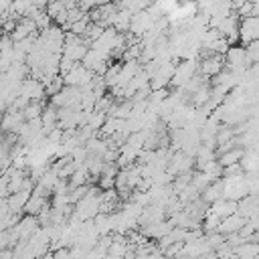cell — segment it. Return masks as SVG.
<instances>
[{"instance_id":"6da1fadb","label":"cell","mask_w":259,"mask_h":259,"mask_svg":"<svg viewBox=\"0 0 259 259\" xmlns=\"http://www.w3.org/2000/svg\"><path fill=\"white\" fill-rule=\"evenodd\" d=\"M91 79H93V73H91L87 67H83L81 61L75 63V65L63 75V83H65V85H71V87H83V85H87Z\"/></svg>"},{"instance_id":"7a4b0ae2","label":"cell","mask_w":259,"mask_h":259,"mask_svg":"<svg viewBox=\"0 0 259 259\" xmlns=\"http://www.w3.org/2000/svg\"><path fill=\"white\" fill-rule=\"evenodd\" d=\"M196 69H198V61L196 59H184L178 67H174V75L170 79V85L182 87L190 77L196 75Z\"/></svg>"},{"instance_id":"3957f363","label":"cell","mask_w":259,"mask_h":259,"mask_svg":"<svg viewBox=\"0 0 259 259\" xmlns=\"http://www.w3.org/2000/svg\"><path fill=\"white\" fill-rule=\"evenodd\" d=\"M158 18L146 8V10H140V12H134L132 14V20H130V32H134V34H138V36H142L154 22H156Z\"/></svg>"},{"instance_id":"277c9868","label":"cell","mask_w":259,"mask_h":259,"mask_svg":"<svg viewBox=\"0 0 259 259\" xmlns=\"http://www.w3.org/2000/svg\"><path fill=\"white\" fill-rule=\"evenodd\" d=\"M237 36L241 38L243 47L251 40H257L259 36V18L257 16H245L241 22H239V28H237Z\"/></svg>"},{"instance_id":"5b68a950","label":"cell","mask_w":259,"mask_h":259,"mask_svg":"<svg viewBox=\"0 0 259 259\" xmlns=\"http://www.w3.org/2000/svg\"><path fill=\"white\" fill-rule=\"evenodd\" d=\"M223 61H227L229 71H239V69L249 67V61H247V55H245V47H229L225 51V55H223Z\"/></svg>"},{"instance_id":"8992f818","label":"cell","mask_w":259,"mask_h":259,"mask_svg":"<svg viewBox=\"0 0 259 259\" xmlns=\"http://www.w3.org/2000/svg\"><path fill=\"white\" fill-rule=\"evenodd\" d=\"M245 217H241V214H237V212H233V214H229V217H225V219H221V223H219V227H217V233H221V235H231V233H237L243 225H245Z\"/></svg>"},{"instance_id":"52a82bcc","label":"cell","mask_w":259,"mask_h":259,"mask_svg":"<svg viewBox=\"0 0 259 259\" xmlns=\"http://www.w3.org/2000/svg\"><path fill=\"white\" fill-rule=\"evenodd\" d=\"M223 55H214V53H210L202 63H198V67H200V73L204 75V77H212V75H217L221 69H223Z\"/></svg>"},{"instance_id":"ba28073f","label":"cell","mask_w":259,"mask_h":259,"mask_svg":"<svg viewBox=\"0 0 259 259\" xmlns=\"http://www.w3.org/2000/svg\"><path fill=\"white\" fill-rule=\"evenodd\" d=\"M237 210V202L235 200H229V198H219L214 202H210V212L217 214L219 219H225L229 214H233Z\"/></svg>"},{"instance_id":"9c48e42d","label":"cell","mask_w":259,"mask_h":259,"mask_svg":"<svg viewBox=\"0 0 259 259\" xmlns=\"http://www.w3.org/2000/svg\"><path fill=\"white\" fill-rule=\"evenodd\" d=\"M30 192H32V190H28V188H22V190H18V192H12V194L6 198V204H8L10 212L22 210V206L26 204V200H28Z\"/></svg>"},{"instance_id":"30bf717a","label":"cell","mask_w":259,"mask_h":259,"mask_svg":"<svg viewBox=\"0 0 259 259\" xmlns=\"http://www.w3.org/2000/svg\"><path fill=\"white\" fill-rule=\"evenodd\" d=\"M223 198V182L221 180H212L208 186L202 188V200L204 202H214Z\"/></svg>"},{"instance_id":"8fae6325","label":"cell","mask_w":259,"mask_h":259,"mask_svg":"<svg viewBox=\"0 0 259 259\" xmlns=\"http://www.w3.org/2000/svg\"><path fill=\"white\" fill-rule=\"evenodd\" d=\"M241 156H243V150L241 148H231V150H227V152H223L221 156H217L219 160V164L225 168V166H231V164H237L239 160H241Z\"/></svg>"},{"instance_id":"7c38bea8","label":"cell","mask_w":259,"mask_h":259,"mask_svg":"<svg viewBox=\"0 0 259 259\" xmlns=\"http://www.w3.org/2000/svg\"><path fill=\"white\" fill-rule=\"evenodd\" d=\"M45 204H47L45 196H40V194H36V192H30V196H28L26 204L22 206V210H26L28 214H36Z\"/></svg>"}]
</instances>
